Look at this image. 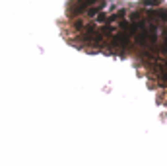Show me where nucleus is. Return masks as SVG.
Returning <instances> with one entry per match:
<instances>
[{"label":"nucleus","mask_w":167,"mask_h":166,"mask_svg":"<svg viewBox=\"0 0 167 166\" xmlns=\"http://www.w3.org/2000/svg\"><path fill=\"white\" fill-rule=\"evenodd\" d=\"M78 2H82V4L86 6V8H88V6H91V4H95L97 0H78Z\"/></svg>","instance_id":"nucleus-6"},{"label":"nucleus","mask_w":167,"mask_h":166,"mask_svg":"<svg viewBox=\"0 0 167 166\" xmlns=\"http://www.w3.org/2000/svg\"><path fill=\"white\" fill-rule=\"evenodd\" d=\"M84 10H86V6H84L82 2H78V4H74V6H72V8L68 10V16H70V18H76L78 14H82Z\"/></svg>","instance_id":"nucleus-2"},{"label":"nucleus","mask_w":167,"mask_h":166,"mask_svg":"<svg viewBox=\"0 0 167 166\" xmlns=\"http://www.w3.org/2000/svg\"><path fill=\"white\" fill-rule=\"evenodd\" d=\"M142 6H157V0H142Z\"/></svg>","instance_id":"nucleus-5"},{"label":"nucleus","mask_w":167,"mask_h":166,"mask_svg":"<svg viewBox=\"0 0 167 166\" xmlns=\"http://www.w3.org/2000/svg\"><path fill=\"white\" fill-rule=\"evenodd\" d=\"M97 14H99V8H95V6H91V8L88 10V16L90 18H97Z\"/></svg>","instance_id":"nucleus-4"},{"label":"nucleus","mask_w":167,"mask_h":166,"mask_svg":"<svg viewBox=\"0 0 167 166\" xmlns=\"http://www.w3.org/2000/svg\"><path fill=\"white\" fill-rule=\"evenodd\" d=\"M74 27H76V30H80V27H84V21H82V20H76V24H74Z\"/></svg>","instance_id":"nucleus-7"},{"label":"nucleus","mask_w":167,"mask_h":166,"mask_svg":"<svg viewBox=\"0 0 167 166\" xmlns=\"http://www.w3.org/2000/svg\"><path fill=\"white\" fill-rule=\"evenodd\" d=\"M128 41H130V33H128V31H119V33L113 37L115 47H119V49H126V47H128Z\"/></svg>","instance_id":"nucleus-1"},{"label":"nucleus","mask_w":167,"mask_h":166,"mask_svg":"<svg viewBox=\"0 0 167 166\" xmlns=\"http://www.w3.org/2000/svg\"><path fill=\"white\" fill-rule=\"evenodd\" d=\"M130 21L140 24V21H144V14H142V12H132V14H130Z\"/></svg>","instance_id":"nucleus-3"}]
</instances>
